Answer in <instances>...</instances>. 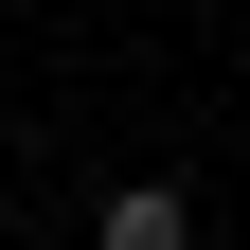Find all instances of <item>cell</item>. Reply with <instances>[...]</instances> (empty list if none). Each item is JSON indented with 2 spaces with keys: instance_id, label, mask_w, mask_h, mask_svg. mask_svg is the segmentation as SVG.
Returning a JSON list of instances; mask_svg holds the SVG:
<instances>
[{
  "instance_id": "cell-1",
  "label": "cell",
  "mask_w": 250,
  "mask_h": 250,
  "mask_svg": "<svg viewBox=\"0 0 250 250\" xmlns=\"http://www.w3.org/2000/svg\"><path fill=\"white\" fill-rule=\"evenodd\" d=\"M107 250H197V197L179 179H107Z\"/></svg>"
}]
</instances>
